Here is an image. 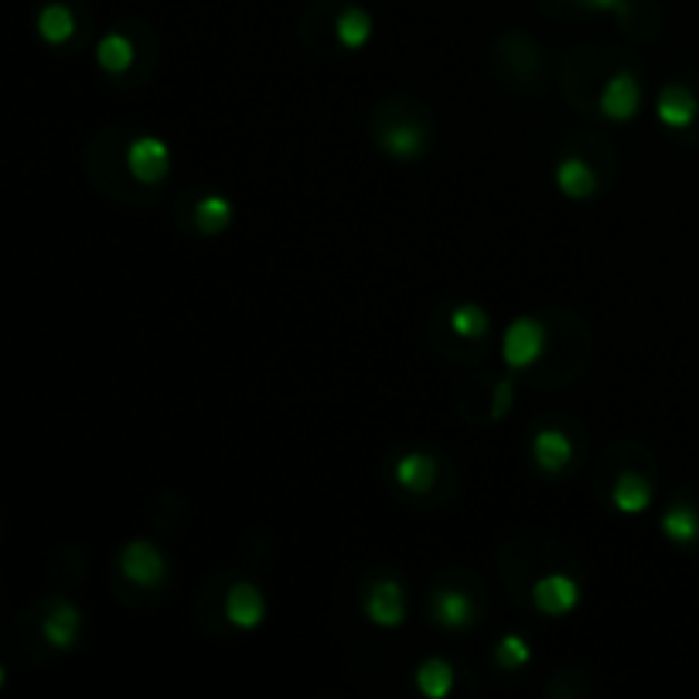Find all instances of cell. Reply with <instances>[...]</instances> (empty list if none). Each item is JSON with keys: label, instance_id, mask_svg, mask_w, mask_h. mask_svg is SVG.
<instances>
[{"label": "cell", "instance_id": "obj_12", "mask_svg": "<svg viewBox=\"0 0 699 699\" xmlns=\"http://www.w3.org/2000/svg\"><path fill=\"white\" fill-rule=\"evenodd\" d=\"M79 624L82 621H79V611L72 604H56V611H51L45 618V624H41V634H45L48 644H56V649L69 652L76 644V638H79Z\"/></svg>", "mask_w": 699, "mask_h": 699}, {"label": "cell", "instance_id": "obj_21", "mask_svg": "<svg viewBox=\"0 0 699 699\" xmlns=\"http://www.w3.org/2000/svg\"><path fill=\"white\" fill-rule=\"evenodd\" d=\"M383 144H386V150H390L396 160H413V157H420V154H423V147H426V134H423L420 127L396 124V127H390V130H386Z\"/></svg>", "mask_w": 699, "mask_h": 699}, {"label": "cell", "instance_id": "obj_17", "mask_svg": "<svg viewBox=\"0 0 699 699\" xmlns=\"http://www.w3.org/2000/svg\"><path fill=\"white\" fill-rule=\"evenodd\" d=\"M416 689L430 699H444L454 689V669L444 659H426L416 669Z\"/></svg>", "mask_w": 699, "mask_h": 699}, {"label": "cell", "instance_id": "obj_19", "mask_svg": "<svg viewBox=\"0 0 699 699\" xmlns=\"http://www.w3.org/2000/svg\"><path fill=\"white\" fill-rule=\"evenodd\" d=\"M335 35L342 41V48L348 51H358L365 48V41L372 38V18L362 11V8H345L335 21Z\"/></svg>", "mask_w": 699, "mask_h": 699}, {"label": "cell", "instance_id": "obj_5", "mask_svg": "<svg viewBox=\"0 0 699 699\" xmlns=\"http://www.w3.org/2000/svg\"><path fill=\"white\" fill-rule=\"evenodd\" d=\"M120 573L130 580V583H140V587H154L165 577V557H160L150 543L144 540H134L124 547L120 560H117Z\"/></svg>", "mask_w": 699, "mask_h": 699}, {"label": "cell", "instance_id": "obj_14", "mask_svg": "<svg viewBox=\"0 0 699 699\" xmlns=\"http://www.w3.org/2000/svg\"><path fill=\"white\" fill-rule=\"evenodd\" d=\"M434 618L447 631L467 628L474 621V601L467 594H461V590H441L434 598Z\"/></svg>", "mask_w": 699, "mask_h": 699}, {"label": "cell", "instance_id": "obj_16", "mask_svg": "<svg viewBox=\"0 0 699 699\" xmlns=\"http://www.w3.org/2000/svg\"><path fill=\"white\" fill-rule=\"evenodd\" d=\"M662 535L669 543H679V547H689L699 540V512L689 509V505H676L662 515Z\"/></svg>", "mask_w": 699, "mask_h": 699}, {"label": "cell", "instance_id": "obj_24", "mask_svg": "<svg viewBox=\"0 0 699 699\" xmlns=\"http://www.w3.org/2000/svg\"><path fill=\"white\" fill-rule=\"evenodd\" d=\"M509 406H512V383H509V380H502V383H499V390H495V406H492V416H495V420H502V416L509 413Z\"/></svg>", "mask_w": 699, "mask_h": 699}, {"label": "cell", "instance_id": "obj_23", "mask_svg": "<svg viewBox=\"0 0 699 699\" xmlns=\"http://www.w3.org/2000/svg\"><path fill=\"white\" fill-rule=\"evenodd\" d=\"M529 641L522 638V634H505L499 644H495V662L502 666V669H519V666H525L529 662Z\"/></svg>", "mask_w": 699, "mask_h": 699}, {"label": "cell", "instance_id": "obj_10", "mask_svg": "<svg viewBox=\"0 0 699 699\" xmlns=\"http://www.w3.org/2000/svg\"><path fill=\"white\" fill-rule=\"evenodd\" d=\"M396 481H400V489H406L413 495H426L437 481V461L430 454H406L396 464Z\"/></svg>", "mask_w": 699, "mask_h": 699}, {"label": "cell", "instance_id": "obj_25", "mask_svg": "<svg viewBox=\"0 0 699 699\" xmlns=\"http://www.w3.org/2000/svg\"><path fill=\"white\" fill-rule=\"evenodd\" d=\"M580 4L590 8V11H621L624 0H580Z\"/></svg>", "mask_w": 699, "mask_h": 699}, {"label": "cell", "instance_id": "obj_7", "mask_svg": "<svg viewBox=\"0 0 699 699\" xmlns=\"http://www.w3.org/2000/svg\"><path fill=\"white\" fill-rule=\"evenodd\" d=\"M266 614V601L253 583H236L226 594V618L236 628H259Z\"/></svg>", "mask_w": 699, "mask_h": 699}, {"label": "cell", "instance_id": "obj_11", "mask_svg": "<svg viewBox=\"0 0 699 699\" xmlns=\"http://www.w3.org/2000/svg\"><path fill=\"white\" fill-rule=\"evenodd\" d=\"M532 457L543 471H563L573 457V444L560 430H540L532 441Z\"/></svg>", "mask_w": 699, "mask_h": 699}, {"label": "cell", "instance_id": "obj_4", "mask_svg": "<svg viewBox=\"0 0 699 699\" xmlns=\"http://www.w3.org/2000/svg\"><path fill=\"white\" fill-rule=\"evenodd\" d=\"M365 618L380 628H400L406 618V598L396 580H380L365 594Z\"/></svg>", "mask_w": 699, "mask_h": 699}, {"label": "cell", "instance_id": "obj_20", "mask_svg": "<svg viewBox=\"0 0 699 699\" xmlns=\"http://www.w3.org/2000/svg\"><path fill=\"white\" fill-rule=\"evenodd\" d=\"M134 41L127 38V35H106L102 41H99V48H96V59H99V66L106 69V72H127L130 66H134Z\"/></svg>", "mask_w": 699, "mask_h": 699}, {"label": "cell", "instance_id": "obj_8", "mask_svg": "<svg viewBox=\"0 0 699 699\" xmlns=\"http://www.w3.org/2000/svg\"><path fill=\"white\" fill-rule=\"evenodd\" d=\"M656 114H659V120L666 124V127H672V130H682V127H689L692 120H696V114H699V102H696V96L686 89V86H666L662 89V96H659V106H656Z\"/></svg>", "mask_w": 699, "mask_h": 699}, {"label": "cell", "instance_id": "obj_2", "mask_svg": "<svg viewBox=\"0 0 699 699\" xmlns=\"http://www.w3.org/2000/svg\"><path fill=\"white\" fill-rule=\"evenodd\" d=\"M127 165H130V175L144 185H157L160 178L168 175L171 168V150L165 140L157 137H140L127 147Z\"/></svg>", "mask_w": 699, "mask_h": 699}, {"label": "cell", "instance_id": "obj_1", "mask_svg": "<svg viewBox=\"0 0 699 699\" xmlns=\"http://www.w3.org/2000/svg\"><path fill=\"white\" fill-rule=\"evenodd\" d=\"M547 348V328L540 325L535 317H519L505 328V338H502V358L509 368H525L532 365L535 358L543 355Z\"/></svg>", "mask_w": 699, "mask_h": 699}, {"label": "cell", "instance_id": "obj_3", "mask_svg": "<svg viewBox=\"0 0 699 699\" xmlns=\"http://www.w3.org/2000/svg\"><path fill=\"white\" fill-rule=\"evenodd\" d=\"M577 601H580V587L567 573H550L532 587V604L550 618L570 614L577 608Z\"/></svg>", "mask_w": 699, "mask_h": 699}, {"label": "cell", "instance_id": "obj_15", "mask_svg": "<svg viewBox=\"0 0 699 699\" xmlns=\"http://www.w3.org/2000/svg\"><path fill=\"white\" fill-rule=\"evenodd\" d=\"M233 223V201L223 195H205L195 205V226L208 236H219Z\"/></svg>", "mask_w": 699, "mask_h": 699}, {"label": "cell", "instance_id": "obj_13", "mask_svg": "<svg viewBox=\"0 0 699 699\" xmlns=\"http://www.w3.org/2000/svg\"><path fill=\"white\" fill-rule=\"evenodd\" d=\"M557 185L570 198H590L598 191V175L590 171L587 160L567 157V160H560V168H557Z\"/></svg>", "mask_w": 699, "mask_h": 699}, {"label": "cell", "instance_id": "obj_9", "mask_svg": "<svg viewBox=\"0 0 699 699\" xmlns=\"http://www.w3.org/2000/svg\"><path fill=\"white\" fill-rule=\"evenodd\" d=\"M611 502H614V509L624 512V515H641L644 509L652 505V485H649V481H644L641 474L624 471V474L614 481Z\"/></svg>", "mask_w": 699, "mask_h": 699}, {"label": "cell", "instance_id": "obj_6", "mask_svg": "<svg viewBox=\"0 0 699 699\" xmlns=\"http://www.w3.org/2000/svg\"><path fill=\"white\" fill-rule=\"evenodd\" d=\"M641 106V86L631 72H618L608 79L604 92H601V114L608 120H631Z\"/></svg>", "mask_w": 699, "mask_h": 699}, {"label": "cell", "instance_id": "obj_22", "mask_svg": "<svg viewBox=\"0 0 699 699\" xmlns=\"http://www.w3.org/2000/svg\"><path fill=\"white\" fill-rule=\"evenodd\" d=\"M489 314L481 311L478 304H461V307H454V314H451V328H454V335H461V338H485L489 335Z\"/></svg>", "mask_w": 699, "mask_h": 699}, {"label": "cell", "instance_id": "obj_18", "mask_svg": "<svg viewBox=\"0 0 699 699\" xmlns=\"http://www.w3.org/2000/svg\"><path fill=\"white\" fill-rule=\"evenodd\" d=\"M38 35L48 41V45H62L76 35V18L66 4H48L41 8L38 14Z\"/></svg>", "mask_w": 699, "mask_h": 699}]
</instances>
